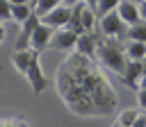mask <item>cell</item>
<instances>
[{
    "label": "cell",
    "instance_id": "12",
    "mask_svg": "<svg viewBox=\"0 0 146 127\" xmlns=\"http://www.w3.org/2000/svg\"><path fill=\"white\" fill-rule=\"evenodd\" d=\"M144 75V64H141V59H128V64H125V70H123V79H125V84H130L132 88H137V82H139V77Z\"/></svg>",
    "mask_w": 146,
    "mask_h": 127
},
{
    "label": "cell",
    "instance_id": "27",
    "mask_svg": "<svg viewBox=\"0 0 146 127\" xmlns=\"http://www.w3.org/2000/svg\"><path fill=\"white\" fill-rule=\"evenodd\" d=\"M9 5H21V2H30V0H7Z\"/></svg>",
    "mask_w": 146,
    "mask_h": 127
},
{
    "label": "cell",
    "instance_id": "15",
    "mask_svg": "<svg viewBox=\"0 0 146 127\" xmlns=\"http://www.w3.org/2000/svg\"><path fill=\"white\" fill-rule=\"evenodd\" d=\"M32 14V2H21V5H9V16L16 23H23Z\"/></svg>",
    "mask_w": 146,
    "mask_h": 127
},
{
    "label": "cell",
    "instance_id": "23",
    "mask_svg": "<svg viewBox=\"0 0 146 127\" xmlns=\"http://www.w3.org/2000/svg\"><path fill=\"white\" fill-rule=\"evenodd\" d=\"M137 9H139V18L146 23V0H137Z\"/></svg>",
    "mask_w": 146,
    "mask_h": 127
},
{
    "label": "cell",
    "instance_id": "1",
    "mask_svg": "<svg viewBox=\"0 0 146 127\" xmlns=\"http://www.w3.org/2000/svg\"><path fill=\"white\" fill-rule=\"evenodd\" d=\"M57 91L78 116H112L119 104L100 64L75 50L57 68Z\"/></svg>",
    "mask_w": 146,
    "mask_h": 127
},
{
    "label": "cell",
    "instance_id": "14",
    "mask_svg": "<svg viewBox=\"0 0 146 127\" xmlns=\"http://www.w3.org/2000/svg\"><path fill=\"white\" fill-rule=\"evenodd\" d=\"M123 52L128 59H144L146 57V43L135 39H123Z\"/></svg>",
    "mask_w": 146,
    "mask_h": 127
},
{
    "label": "cell",
    "instance_id": "10",
    "mask_svg": "<svg viewBox=\"0 0 146 127\" xmlns=\"http://www.w3.org/2000/svg\"><path fill=\"white\" fill-rule=\"evenodd\" d=\"M23 27H21V34H18V39H16V50H23V48H30V39H32V32H34V27L39 25V16L32 11L23 23H21Z\"/></svg>",
    "mask_w": 146,
    "mask_h": 127
},
{
    "label": "cell",
    "instance_id": "26",
    "mask_svg": "<svg viewBox=\"0 0 146 127\" xmlns=\"http://www.w3.org/2000/svg\"><path fill=\"white\" fill-rule=\"evenodd\" d=\"M80 2H84V5H87V7H91V9H94V11H96V0H80Z\"/></svg>",
    "mask_w": 146,
    "mask_h": 127
},
{
    "label": "cell",
    "instance_id": "5",
    "mask_svg": "<svg viewBox=\"0 0 146 127\" xmlns=\"http://www.w3.org/2000/svg\"><path fill=\"white\" fill-rule=\"evenodd\" d=\"M78 36H80V34H75L73 29H68V27H59V29L52 32L48 48L59 50V52H73V50H75V43H78Z\"/></svg>",
    "mask_w": 146,
    "mask_h": 127
},
{
    "label": "cell",
    "instance_id": "13",
    "mask_svg": "<svg viewBox=\"0 0 146 127\" xmlns=\"http://www.w3.org/2000/svg\"><path fill=\"white\" fill-rule=\"evenodd\" d=\"M34 54H39V52H34L32 48H23V50H14V54H11V64H14V68L21 73V75H25V70H27V66H30V61L34 59Z\"/></svg>",
    "mask_w": 146,
    "mask_h": 127
},
{
    "label": "cell",
    "instance_id": "11",
    "mask_svg": "<svg viewBox=\"0 0 146 127\" xmlns=\"http://www.w3.org/2000/svg\"><path fill=\"white\" fill-rule=\"evenodd\" d=\"M96 45H98L96 32H84V34L78 36L75 52H82V54H87V57H96Z\"/></svg>",
    "mask_w": 146,
    "mask_h": 127
},
{
    "label": "cell",
    "instance_id": "2",
    "mask_svg": "<svg viewBox=\"0 0 146 127\" xmlns=\"http://www.w3.org/2000/svg\"><path fill=\"white\" fill-rule=\"evenodd\" d=\"M96 57H98V64H103L112 73L123 75L125 64H128V57L123 52V39H116V36H98Z\"/></svg>",
    "mask_w": 146,
    "mask_h": 127
},
{
    "label": "cell",
    "instance_id": "24",
    "mask_svg": "<svg viewBox=\"0 0 146 127\" xmlns=\"http://www.w3.org/2000/svg\"><path fill=\"white\" fill-rule=\"evenodd\" d=\"M137 88H146V73L139 77V82H137Z\"/></svg>",
    "mask_w": 146,
    "mask_h": 127
},
{
    "label": "cell",
    "instance_id": "25",
    "mask_svg": "<svg viewBox=\"0 0 146 127\" xmlns=\"http://www.w3.org/2000/svg\"><path fill=\"white\" fill-rule=\"evenodd\" d=\"M80 0H62V5H66V7H75Z\"/></svg>",
    "mask_w": 146,
    "mask_h": 127
},
{
    "label": "cell",
    "instance_id": "30",
    "mask_svg": "<svg viewBox=\"0 0 146 127\" xmlns=\"http://www.w3.org/2000/svg\"><path fill=\"white\" fill-rule=\"evenodd\" d=\"M30 2H32V0H30Z\"/></svg>",
    "mask_w": 146,
    "mask_h": 127
},
{
    "label": "cell",
    "instance_id": "20",
    "mask_svg": "<svg viewBox=\"0 0 146 127\" xmlns=\"http://www.w3.org/2000/svg\"><path fill=\"white\" fill-rule=\"evenodd\" d=\"M137 91V104L141 111H146V88H135Z\"/></svg>",
    "mask_w": 146,
    "mask_h": 127
},
{
    "label": "cell",
    "instance_id": "9",
    "mask_svg": "<svg viewBox=\"0 0 146 127\" xmlns=\"http://www.w3.org/2000/svg\"><path fill=\"white\" fill-rule=\"evenodd\" d=\"M116 14H119V18H121L128 27L141 23V18H139V9H137V2H132V0H119V5H116Z\"/></svg>",
    "mask_w": 146,
    "mask_h": 127
},
{
    "label": "cell",
    "instance_id": "22",
    "mask_svg": "<svg viewBox=\"0 0 146 127\" xmlns=\"http://www.w3.org/2000/svg\"><path fill=\"white\" fill-rule=\"evenodd\" d=\"M132 127H146V111H139V113H137Z\"/></svg>",
    "mask_w": 146,
    "mask_h": 127
},
{
    "label": "cell",
    "instance_id": "6",
    "mask_svg": "<svg viewBox=\"0 0 146 127\" xmlns=\"http://www.w3.org/2000/svg\"><path fill=\"white\" fill-rule=\"evenodd\" d=\"M39 57H41V54H34V59L30 61V66H27V70H25V77H27V82H30V86H32V93H34V95L43 93V91H46V86H48V77H46L43 68H41Z\"/></svg>",
    "mask_w": 146,
    "mask_h": 127
},
{
    "label": "cell",
    "instance_id": "8",
    "mask_svg": "<svg viewBox=\"0 0 146 127\" xmlns=\"http://www.w3.org/2000/svg\"><path fill=\"white\" fill-rule=\"evenodd\" d=\"M52 27H48V25H43L41 20H39V25L34 27V32H32V39H30V48L34 50V52H43V50H48V43H50V36H52Z\"/></svg>",
    "mask_w": 146,
    "mask_h": 127
},
{
    "label": "cell",
    "instance_id": "21",
    "mask_svg": "<svg viewBox=\"0 0 146 127\" xmlns=\"http://www.w3.org/2000/svg\"><path fill=\"white\" fill-rule=\"evenodd\" d=\"M11 16H9V2L7 0H0V20L5 23V20H9Z\"/></svg>",
    "mask_w": 146,
    "mask_h": 127
},
{
    "label": "cell",
    "instance_id": "19",
    "mask_svg": "<svg viewBox=\"0 0 146 127\" xmlns=\"http://www.w3.org/2000/svg\"><path fill=\"white\" fill-rule=\"evenodd\" d=\"M116 5H119V0H96V16L100 18V16L110 14V11H114Z\"/></svg>",
    "mask_w": 146,
    "mask_h": 127
},
{
    "label": "cell",
    "instance_id": "29",
    "mask_svg": "<svg viewBox=\"0 0 146 127\" xmlns=\"http://www.w3.org/2000/svg\"><path fill=\"white\" fill-rule=\"evenodd\" d=\"M114 127H123V125H119V122H114Z\"/></svg>",
    "mask_w": 146,
    "mask_h": 127
},
{
    "label": "cell",
    "instance_id": "16",
    "mask_svg": "<svg viewBox=\"0 0 146 127\" xmlns=\"http://www.w3.org/2000/svg\"><path fill=\"white\" fill-rule=\"evenodd\" d=\"M123 39H135V41L146 43V23L141 20V23H137V25H130V27L125 29V36H123Z\"/></svg>",
    "mask_w": 146,
    "mask_h": 127
},
{
    "label": "cell",
    "instance_id": "28",
    "mask_svg": "<svg viewBox=\"0 0 146 127\" xmlns=\"http://www.w3.org/2000/svg\"><path fill=\"white\" fill-rule=\"evenodd\" d=\"M2 39H5V27H2V20H0V43H2Z\"/></svg>",
    "mask_w": 146,
    "mask_h": 127
},
{
    "label": "cell",
    "instance_id": "3",
    "mask_svg": "<svg viewBox=\"0 0 146 127\" xmlns=\"http://www.w3.org/2000/svg\"><path fill=\"white\" fill-rule=\"evenodd\" d=\"M68 29H73L75 34H84V32H96L98 27V16L91 7H87L84 2H78L75 7H71V18L66 23Z\"/></svg>",
    "mask_w": 146,
    "mask_h": 127
},
{
    "label": "cell",
    "instance_id": "31",
    "mask_svg": "<svg viewBox=\"0 0 146 127\" xmlns=\"http://www.w3.org/2000/svg\"><path fill=\"white\" fill-rule=\"evenodd\" d=\"M32 2H34V0H32Z\"/></svg>",
    "mask_w": 146,
    "mask_h": 127
},
{
    "label": "cell",
    "instance_id": "4",
    "mask_svg": "<svg viewBox=\"0 0 146 127\" xmlns=\"http://www.w3.org/2000/svg\"><path fill=\"white\" fill-rule=\"evenodd\" d=\"M98 29H100L103 36H116V39H123L128 25L119 18V14H116V9H114V11H110V14H105V16L98 18Z\"/></svg>",
    "mask_w": 146,
    "mask_h": 127
},
{
    "label": "cell",
    "instance_id": "7",
    "mask_svg": "<svg viewBox=\"0 0 146 127\" xmlns=\"http://www.w3.org/2000/svg\"><path fill=\"white\" fill-rule=\"evenodd\" d=\"M68 18H71V7H66V5H57L55 9H50L48 14H43L39 20H41L43 25L52 27V29H59V27H66Z\"/></svg>",
    "mask_w": 146,
    "mask_h": 127
},
{
    "label": "cell",
    "instance_id": "17",
    "mask_svg": "<svg viewBox=\"0 0 146 127\" xmlns=\"http://www.w3.org/2000/svg\"><path fill=\"white\" fill-rule=\"evenodd\" d=\"M57 5H62V0H34V2H32V11L41 18L43 14H48V11L55 9Z\"/></svg>",
    "mask_w": 146,
    "mask_h": 127
},
{
    "label": "cell",
    "instance_id": "18",
    "mask_svg": "<svg viewBox=\"0 0 146 127\" xmlns=\"http://www.w3.org/2000/svg\"><path fill=\"white\" fill-rule=\"evenodd\" d=\"M137 113H139L137 109H123V111H119L116 122H119V125H123V127H132V122H135Z\"/></svg>",
    "mask_w": 146,
    "mask_h": 127
}]
</instances>
